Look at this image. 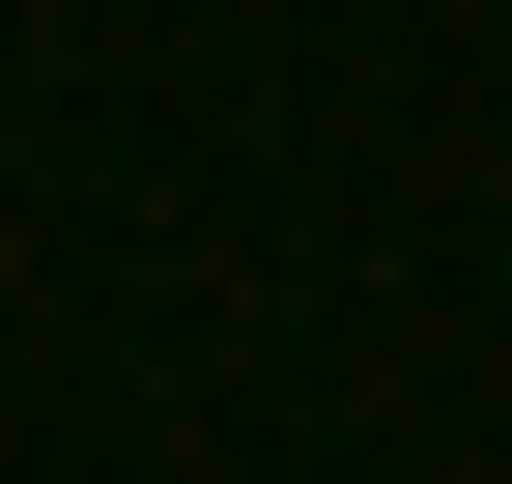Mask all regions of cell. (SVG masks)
<instances>
[]
</instances>
